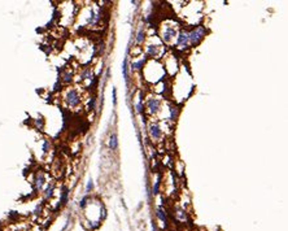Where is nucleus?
Returning a JSON list of instances; mask_svg holds the SVG:
<instances>
[{"label":"nucleus","mask_w":288,"mask_h":231,"mask_svg":"<svg viewBox=\"0 0 288 231\" xmlns=\"http://www.w3.org/2000/svg\"><path fill=\"white\" fill-rule=\"evenodd\" d=\"M0 231H3V230H1V229H0Z\"/></svg>","instance_id":"27"},{"label":"nucleus","mask_w":288,"mask_h":231,"mask_svg":"<svg viewBox=\"0 0 288 231\" xmlns=\"http://www.w3.org/2000/svg\"><path fill=\"white\" fill-rule=\"evenodd\" d=\"M156 216H157V218L160 219V221H162L164 223H167V216H166V212H165L162 208H158L157 212H156Z\"/></svg>","instance_id":"8"},{"label":"nucleus","mask_w":288,"mask_h":231,"mask_svg":"<svg viewBox=\"0 0 288 231\" xmlns=\"http://www.w3.org/2000/svg\"><path fill=\"white\" fill-rule=\"evenodd\" d=\"M65 99H66V103H68L69 105H71V107H75V105L79 103V95H78V92L75 90L68 91Z\"/></svg>","instance_id":"2"},{"label":"nucleus","mask_w":288,"mask_h":231,"mask_svg":"<svg viewBox=\"0 0 288 231\" xmlns=\"http://www.w3.org/2000/svg\"><path fill=\"white\" fill-rule=\"evenodd\" d=\"M189 43V33L182 31L179 35H178V47L179 48H186Z\"/></svg>","instance_id":"3"},{"label":"nucleus","mask_w":288,"mask_h":231,"mask_svg":"<svg viewBox=\"0 0 288 231\" xmlns=\"http://www.w3.org/2000/svg\"><path fill=\"white\" fill-rule=\"evenodd\" d=\"M149 134H151V136H152L153 139H158V138L161 136V129H160V126H158L157 123L151 125V127H149Z\"/></svg>","instance_id":"5"},{"label":"nucleus","mask_w":288,"mask_h":231,"mask_svg":"<svg viewBox=\"0 0 288 231\" xmlns=\"http://www.w3.org/2000/svg\"><path fill=\"white\" fill-rule=\"evenodd\" d=\"M158 187H160V179H157V182H156L155 186H153V195L158 194Z\"/></svg>","instance_id":"21"},{"label":"nucleus","mask_w":288,"mask_h":231,"mask_svg":"<svg viewBox=\"0 0 288 231\" xmlns=\"http://www.w3.org/2000/svg\"><path fill=\"white\" fill-rule=\"evenodd\" d=\"M136 112H138V113H142V112H143V105H142V100H140V99H139L138 104H136Z\"/></svg>","instance_id":"22"},{"label":"nucleus","mask_w":288,"mask_h":231,"mask_svg":"<svg viewBox=\"0 0 288 231\" xmlns=\"http://www.w3.org/2000/svg\"><path fill=\"white\" fill-rule=\"evenodd\" d=\"M71 73H65L64 74V82L65 83H69V82H71Z\"/></svg>","instance_id":"18"},{"label":"nucleus","mask_w":288,"mask_h":231,"mask_svg":"<svg viewBox=\"0 0 288 231\" xmlns=\"http://www.w3.org/2000/svg\"><path fill=\"white\" fill-rule=\"evenodd\" d=\"M99 18H100L99 12H95V10H92V12H91V17H90V24L91 25H96L97 22H99Z\"/></svg>","instance_id":"12"},{"label":"nucleus","mask_w":288,"mask_h":231,"mask_svg":"<svg viewBox=\"0 0 288 231\" xmlns=\"http://www.w3.org/2000/svg\"><path fill=\"white\" fill-rule=\"evenodd\" d=\"M144 64H145V60H144V58H142V60H139V61H135V62H133V69H134V70L142 69V66H143Z\"/></svg>","instance_id":"14"},{"label":"nucleus","mask_w":288,"mask_h":231,"mask_svg":"<svg viewBox=\"0 0 288 231\" xmlns=\"http://www.w3.org/2000/svg\"><path fill=\"white\" fill-rule=\"evenodd\" d=\"M177 114H178L177 109H175L174 107L170 108V118H171V119H175V118H177Z\"/></svg>","instance_id":"17"},{"label":"nucleus","mask_w":288,"mask_h":231,"mask_svg":"<svg viewBox=\"0 0 288 231\" xmlns=\"http://www.w3.org/2000/svg\"><path fill=\"white\" fill-rule=\"evenodd\" d=\"M109 147H110L112 151H116L117 147H118V139H117V135H112L110 139H109Z\"/></svg>","instance_id":"11"},{"label":"nucleus","mask_w":288,"mask_h":231,"mask_svg":"<svg viewBox=\"0 0 288 231\" xmlns=\"http://www.w3.org/2000/svg\"><path fill=\"white\" fill-rule=\"evenodd\" d=\"M112 94H113V104H116V90L113 88V91H112Z\"/></svg>","instance_id":"26"},{"label":"nucleus","mask_w":288,"mask_h":231,"mask_svg":"<svg viewBox=\"0 0 288 231\" xmlns=\"http://www.w3.org/2000/svg\"><path fill=\"white\" fill-rule=\"evenodd\" d=\"M52 195H53V186L49 185L44 191V199H49V197H52Z\"/></svg>","instance_id":"13"},{"label":"nucleus","mask_w":288,"mask_h":231,"mask_svg":"<svg viewBox=\"0 0 288 231\" xmlns=\"http://www.w3.org/2000/svg\"><path fill=\"white\" fill-rule=\"evenodd\" d=\"M92 187H94V183H92V180H88L87 187H86V191H87V192H90V191L92 190Z\"/></svg>","instance_id":"23"},{"label":"nucleus","mask_w":288,"mask_h":231,"mask_svg":"<svg viewBox=\"0 0 288 231\" xmlns=\"http://www.w3.org/2000/svg\"><path fill=\"white\" fill-rule=\"evenodd\" d=\"M147 53H148V56H151V57H157L158 56V47L153 46V44L147 46Z\"/></svg>","instance_id":"7"},{"label":"nucleus","mask_w":288,"mask_h":231,"mask_svg":"<svg viewBox=\"0 0 288 231\" xmlns=\"http://www.w3.org/2000/svg\"><path fill=\"white\" fill-rule=\"evenodd\" d=\"M68 196H69V190L66 187H62V192H61V197H60V203L57 205V209L61 205H65L68 203Z\"/></svg>","instance_id":"6"},{"label":"nucleus","mask_w":288,"mask_h":231,"mask_svg":"<svg viewBox=\"0 0 288 231\" xmlns=\"http://www.w3.org/2000/svg\"><path fill=\"white\" fill-rule=\"evenodd\" d=\"M43 149H44V151H48V149H49V143H48V142H47V140H44Z\"/></svg>","instance_id":"24"},{"label":"nucleus","mask_w":288,"mask_h":231,"mask_svg":"<svg viewBox=\"0 0 288 231\" xmlns=\"http://www.w3.org/2000/svg\"><path fill=\"white\" fill-rule=\"evenodd\" d=\"M175 34H177V31H175L174 29H167L166 31H165V34H164V40L165 42H170V39H171L173 37H175Z\"/></svg>","instance_id":"10"},{"label":"nucleus","mask_w":288,"mask_h":231,"mask_svg":"<svg viewBox=\"0 0 288 231\" xmlns=\"http://www.w3.org/2000/svg\"><path fill=\"white\" fill-rule=\"evenodd\" d=\"M126 68H127V65H126V60H124V64H122V73H124V78H125V80L127 82V71H126Z\"/></svg>","instance_id":"16"},{"label":"nucleus","mask_w":288,"mask_h":231,"mask_svg":"<svg viewBox=\"0 0 288 231\" xmlns=\"http://www.w3.org/2000/svg\"><path fill=\"white\" fill-rule=\"evenodd\" d=\"M148 109L151 113H157L160 109V101L157 99H149L148 100Z\"/></svg>","instance_id":"4"},{"label":"nucleus","mask_w":288,"mask_h":231,"mask_svg":"<svg viewBox=\"0 0 288 231\" xmlns=\"http://www.w3.org/2000/svg\"><path fill=\"white\" fill-rule=\"evenodd\" d=\"M87 200H88L87 196H83L82 200H81V203H79V207H81V208H85L86 205H87Z\"/></svg>","instance_id":"19"},{"label":"nucleus","mask_w":288,"mask_h":231,"mask_svg":"<svg viewBox=\"0 0 288 231\" xmlns=\"http://www.w3.org/2000/svg\"><path fill=\"white\" fill-rule=\"evenodd\" d=\"M40 212H42V205H38V207L35 208L34 213H35V214H40Z\"/></svg>","instance_id":"25"},{"label":"nucleus","mask_w":288,"mask_h":231,"mask_svg":"<svg viewBox=\"0 0 288 231\" xmlns=\"http://www.w3.org/2000/svg\"><path fill=\"white\" fill-rule=\"evenodd\" d=\"M204 35H205V29L203 26H197L196 29H194L189 33V43L192 46H196V44H198L201 42Z\"/></svg>","instance_id":"1"},{"label":"nucleus","mask_w":288,"mask_h":231,"mask_svg":"<svg viewBox=\"0 0 288 231\" xmlns=\"http://www.w3.org/2000/svg\"><path fill=\"white\" fill-rule=\"evenodd\" d=\"M91 77V70L90 69H87V70H85L82 73V79H87V78Z\"/></svg>","instance_id":"20"},{"label":"nucleus","mask_w":288,"mask_h":231,"mask_svg":"<svg viewBox=\"0 0 288 231\" xmlns=\"http://www.w3.org/2000/svg\"><path fill=\"white\" fill-rule=\"evenodd\" d=\"M143 40H144V31L140 29L138 31V34H136V43L142 44V43H143Z\"/></svg>","instance_id":"15"},{"label":"nucleus","mask_w":288,"mask_h":231,"mask_svg":"<svg viewBox=\"0 0 288 231\" xmlns=\"http://www.w3.org/2000/svg\"><path fill=\"white\" fill-rule=\"evenodd\" d=\"M44 175L43 174H38L36 175V178H35V188L36 190H40L42 187H43V185H44Z\"/></svg>","instance_id":"9"}]
</instances>
